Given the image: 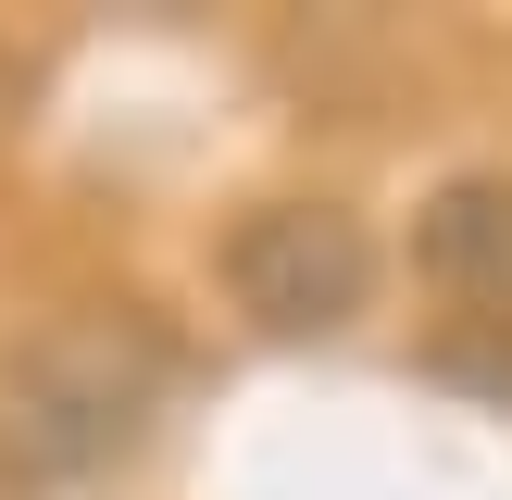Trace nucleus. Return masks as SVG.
I'll list each match as a JSON object with an SVG mask.
<instances>
[{
    "instance_id": "nucleus-1",
    "label": "nucleus",
    "mask_w": 512,
    "mask_h": 500,
    "mask_svg": "<svg viewBox=\"0 0 512 500\" xmlns=\"http://www.w3.org/2000/svg\"><path fill=\"white\" fill-rule=\"evenodd\" d=\"M163 400H175V338L125 300H88V313L38 325L0 375V475L13 488H88L163 425Z\"/></svg>"
},
{
    "instance_id": "nucleus-2",
    "label": "nucleus",
    "mask_w": 512,
    "mask_h": 500,
    "mask_svg": "<svg viewBox=\"0 0 512 500\" xmlns=\"http://www.w3.org/2000/svg\"><path fill=\"white\" fill-rule=\"evenodd\" d=\"M225 300L263 338H338L375 300V238L350 200H250L225 225Z\"/></svg>"
},
{
    "instance_id": "nucleus-4",
    "label": "nucleus",
    "mask_w": 512,
    "mask_h": 500,
    "mask_svg": "<svg viewBox=\"0 0 512 500\" xmlns=\"http://www.w3.org/2000/svg\"><path fill=\"white\" fill-rule=\"evenodd\" d=\"M425 375H438V388H463V400H488V413H512V313L438 325V338H425Z\"/></svg>"
},
{
    "instance_id": "nucleus-3",
    "label": "nucleus",
    "mask_w": 512,
    "mask_h": 500,
    "mask_svg": "<svg viewBox=\"0 0 512 500\" xmlns=\"http://www.w3.org/2000/svg\"><path fill=\"white\" fill-rule=\"evenodd\" d=\"M413 263L438 275V288L512 313V175H450V188L413 213Z\"/></svg>"
},
{
    "instance_id": "nucleus-5",
    "label": "nucleus",
    "mask_w": 512,
    "mask_h": 500,
    "mask_svg": "<svg viewBox=\"0 0 512 500\" xmlns=\"http://www.w3.org/2000/svg\"><path fill=\"white\" fill-rule=\"evenodd\" d=\"M25 100H38V50L0 38V125H25Z\"/></svg>"
}]
</instances>
